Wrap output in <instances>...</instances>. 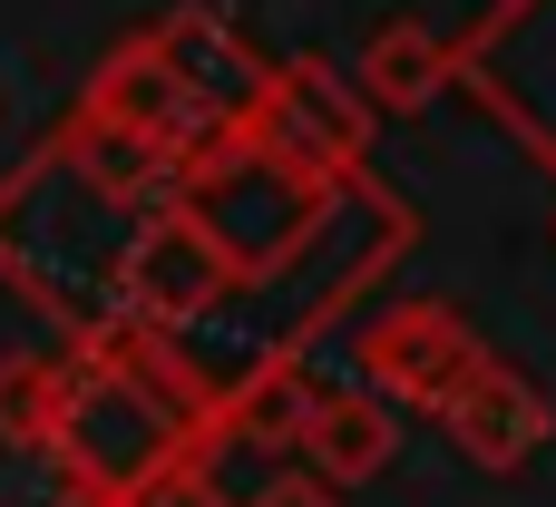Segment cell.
<instances>
[{
	"label": "cell",
	"mask_w": 556,
	"mask_h": 507,
	"mask_svg": "<svg viewBox=\"0 0 556 507\" xmlns=\"http://www.w3.org/2000/svg\"><path fill=\"white\" fill-rule=\"evenodd\" d=\"M49 440L78 459V479L137 489V479L176 449V410H166V391H156L147 371H78V381H59Z\"/></svg>",
	"instance_id": "obj_1"
},
{
	"label": "cell",
	"mask_w": 556,
	"mask_h": 507,
	"mask_svg": "<svg viewBox=\"0 0 556 507\" xmlns=\"http://www.w3.org/2000/svg\"><path fill=\"white\" fill-rule=\"evenodd\" d=\"M264 156L313 166V176H342V166L362 156V107L342 98L332 68H283V78H264Z\"/></svg>",
	"instance_id": "obj_2"
},
{
	"label": "cell",
	"mask_w": 556,
	"mask_h": 507,
	"mask_svg": "<svg viewBox=\"0 0 556 507\" xmlns=\"http://www.w3.org/2000/svg\"><path fill=\"white\" fill-rule=\"evenodd\" d=\"M147 313H205L215 293H225V235L186 205V215H156L147 235H137V254H127V274H117Z\"/></svg>",
	"instance_id": "obj_3"
},
{
	"label": "cell",
	"mask_w": 556,
	"mask_h": 507,
	"mask_svg": "<svg viewBox=\"0 0 556 507\" xmlns=\"http://www.w3.org/2000/svg\"><path fill=\"white\" fill-rule=\"evenodd\" d=\"M440 420H450V440H459L469 459H489V469H508V459H528V449L547 440V401H538L518 371H498V362H469V371L440 391Z\"/></svg>",
	"instance_id": "obj_4"
},
{
	"label": "cell",
	"mask_w": 556,
	"mask_h": 507,
	"mask_svg": "<svg viewBox=\"0 0 556 507\" xmlns=\"http://www.w3.org/2000/svg\"><path fill=\"white\" fill-rule=\"evenodd\" d=\"M469 362H479V352H469V332H459L450 313H391V322L362 342V371H371L381 401H440Z\"/></svg>",
	"instance_id": "obj_5"
},
{
	"label": "cell",
	"mask_w": 556,
	"mask_h": 507,
	"mask_svg": "<svg viewBox=\"0 0 556 507\" xmlns=\"http://www.w3.org/2000/svg\"><path fill=\"white\" fill-rule=\"evenodd\" d=\"M98 117H108V127H137V137H166V147H176V137H186L205 107L176 88V68H166L156 49H127V59L98 78Z\"/></svg>",
	"instance_id": "obj_6"
},
{
	"label": "cell",
	"mask_w": 556,
	"mask_h": 507,
	"mask_svg": "<svg viewBox=\"0 0 556 507\" xmlns=\"http://www.w3.org/2000/svg\"><path fill=\"white\" fill-rule=\"evenodd\" d=\"M293 440L313 449L323 479H371V469L391 459V410L362 401V391H342V401H303V430H293Z\"/></svg>",
	"instance_id": "obj_7"
},
{
	"label": "cell",
	"mask_w": 556,
	"mask_h": 507,
	"mask_svg": "<svg viewBox=\"0 0 556 507\" xmlns=\"http://www.w3.org/2000/svg\"><path fill=\"white\" fill-rule=\"evenodd\" d=\"M156 59L176 68V88L195 98V107H215V98H244V88H264V68L215 29V20H176L166 39H156Z\"/></svg>",
	"instance_id": "obj_8"
},
{
	"label": "cell",
	"mask_w": 556,
	"mask_h": 507,
	"mask_svg": "<svg viewBox=\"0 0 556 507\" xmlns=\"http://www.w3.org/2000/svg\"><path fill=\"white\" fill-rule=\"evenodd\" d=\"M362 78H371L381 107H420V98L440 88V39H420V29H381L371 59H362Z\"/></svg>",
	"instance_id": "obj_9"
},
{
	"label": "cell",
	"mask_w": 556,
	"mask_h": 507,
	"mask_svg": "<svg viewBox=\"0 0 556 507\" xmlns=\"http://www.w3.org/2000/svg\"><path fill=\"white\" fill-rule=\"evenodd\" d=\"M303 401H313V391H303L293 371H264L254 391H235V410H225V440H235V449H254V440H264V449H283V440L303 430Z\"/></svg>",
	"instance_id": "obj_10"
},
{
	"label": "cell",
	"mask_w": 556,
	"mask_h": 507,
	"mask_svg": "<svg viewBox=\"0 0 556 507\" xmlns=\"http://www.w3.org/2000/svg\"><path fill=\"white\" fill-rule=\"evenodd\" d=\"M49 410H59V371L10 362V371H0V430H10V440H29V430H49Z\"/></svg>",
	"instance_id": "obj_11"
},
{
	"label": "cell",
	"mask_w": 556,
	"mask_h": 507,
	"mask_svg": "<svg viewBox=\"0 0 556 507\" xmlns=\"http://www.w3.org/2000/svg\"><path fill=\"white\" fill-rule=\"evenodd\" d=\"M254 507H332V498H323L313 479H274V489H264V498H254Z\"/></svg>",
	"instance_id": "obj_12"
}]
</instances>
